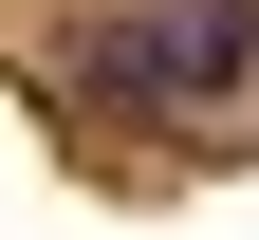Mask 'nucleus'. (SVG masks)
<instances>
[{
  "instance_id": "nucleus-1",
  "label": "nucleus",
  "mask_w": 259,
  "mask_h": 240,
  "mask_svg": "<svg viewBox=\"0 0 259 240\" xmlns=\"http://www.w3.org/2000/svg\"><path fill=\"white\" fill-rule=\"evenodd\" d=\"M74 92L93 111H222V92H259V0H111L74 37Z\"/></svg>"
}]
</instances>
